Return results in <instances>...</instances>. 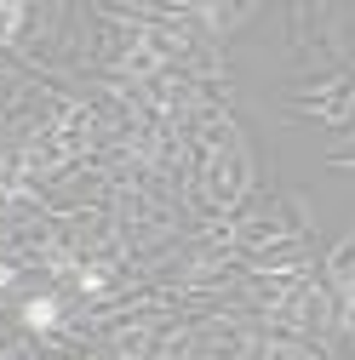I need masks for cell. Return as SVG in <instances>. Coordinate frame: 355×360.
<instances>
[{
  "label": "cell",
  "mask_w": 355,
  "mask_h": 360,
  "mask_svg": "<svg viewBox=\"0 0 355 360\" xmlns=\"http://www.w3.org/2000/svg\"><path fill=\"white\" fill-rule=\"evenodd\" d=\"M12 275H18V269H12V263H0V286H12Z\"/></svg>",
  "instance_id": "cell-4"
},
{
  "label": "cell",
  "mask_w": 355,
  "mask_h": 360,
  "mask_svg": "<svg viewBox=\"0 0 355 360\" xmlns=\"http://www.w3.org/2000/svg\"><path fill=\"white\" fill-rule=\"evenodd\" d=\"M23 321H29L35 332L58 326V297H29V303H23Z\"/></svg>",
  "instance_id": "cell-1"
},
{
  "label": "cell",
  "mask_w": 355,
  "mask_h": 360,
  "mask_svg": "<svg viewBox=\"0 0 355 360\" xmlns=\"http://www.w3.org/2000/svg\"><path fill=\"white\" fill-rule=\"evenodd\" d=\"M349 309H355V286H349Z\"/></svg>",
  "instance_id": "cell-5"
},
{
  "label": "cell",
  "mask_w": 355,
  "mask_h": 360,
  "mask_svg": "<svg viewBox=\"0 0 355 360\" xmlns=\"http://www.w3.org/2000/svg\"><path fill=\"white\" fill-rule=\"evenodd\" d=\"M18 23H23V6H18V0H0V40H12Z\"/></svg>",
  "instance_id": "cell-2"
},
{
  "label": "cell",
  "mask_w": 355,
  "mask_h": 360,
  "mask_svg": "<svg viewBox=\"0 0 355 360\" xmlns=\"http://www.w3.org/2000/svg\"><path fill=\"white\" fill-rule=\"evenodd\" d=\"M109 275H104V269H80V292H98Z\"/></svg>",
  "instance_id": "cell-3"
}]
</instances>
